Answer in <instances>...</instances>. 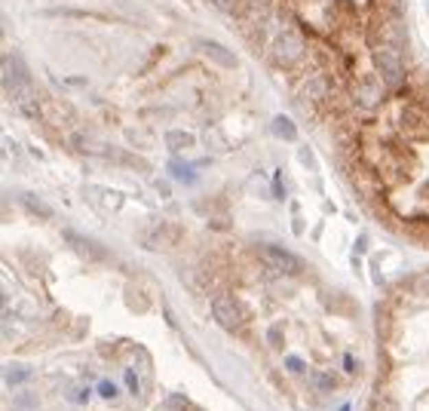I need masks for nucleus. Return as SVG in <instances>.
<instances>
[{"instance_id":"nucleus-1","label":"nucleus","mask_w":429,"mask_h":411,"mask_svg":"<svg viewBox=\"0 0 429 411\" xmlns=\"http://www.w3.org/2000/svg\"><path fill=\"white\" fill-rule=\"evenodd\" d=\"M374 71H378V77L384 86H389V89H402L408 80L405 52L389 46V43H374Z\"/></svg>"},{"instance_id":"nucleus-13","label":"nucleus","mask_w":429,"mask_h":411,"mask_svg":"<svg viewBox=\"0 0 429 411\" xmlns=\"http://www.w3.org/2000/svg\"><path fill=\"white\" fill-rule=\"evenodd\" d=\"M273 132L279 138H286V142H294V138H298V129H294V123L288 120V117H276V120H273Z\"/></svg>"},{"instance_id":"nucleus-16","label":"nucleus","mask_w":429,"mask_h":411,"mask_svg":"<svg viewBox=\"0 0 429 411\" xmlns=\"http://www.w3.org/2000/svg\"><path fill=\"white\" fill-rule=\"evenodd\" d=\"M313 381H316V387H319V390H332L334 387V377L322 375V371H319V375H313Z\"/></svg>"},{"instance_id":"nucleus-2","label":"nucleus","mask_w":429,"mask_h":411,"mask_svg":"<svg viewBox=\"0 0 429 411\" xmlns=\"http://www.w3.org/2000/svg\"><path fill=\"white\" fill-rule=\"evenodd\" d=\"M270 52H273V62L279 65V68H294V65L303 58V52H307V41H303L294 28H286V31L276 34Z\"/></svg>"},{"instance_id":"nucleus-8","label":"nucleus","mask_w":429,"mask_h":411,"mask_svg":"<svg viewBox=\"0 0 429 411\" xmlns=\"http://www.w3.org/2000/svg\"><path fill=\"white\" fill-rule=\"evenodd\" d=\"M65 240L71 243V249L77 252V255H83L86 261H108V249L104 246H98L95 240H89V236H83V234H77V230H68L65 234Z\"/></svg>"},{"instance_id":"nucleus-7","label":"nucleus","mask_w":429,"mask_h":411,"mask_svg":"<svg viewBox=\"0 0 429 411\" xmlns=\"http://www.w3.org/2000/svg\"><path fill=\"white\" fill-rule=\"evenodd\" d=\"M261 255H264V261H267L273 270H279V274H301L303 270L301 258L292 255V252H286L282 246H261Z\"/></svg>"},{"instance_id":"nucleus-11","label":"nucleus","mask_w":429,"mask_h":411,"mask_svg":"<svg viewBox=\"0 0 429 411\" xmlns=\"http://www.w3.org/2000/svg\"><path fill=\"white\" fill-rule=\"evenodd\" d=\"M19 203H22L25 209H28L31 215H37V218H49V215H52L49 206H46L43 200H37L34 194H19Z\"/></svg>"},{"instance_id":"nucleus-15","label":"nucleus","mask_w":429,"mask_h":411,"mask_svg":"<svg viewBox=\"0 0 429 411\" xmlns=\"http://www.w3.org/2000/svg\"><path fill=\"white\" fill-rule=\"evenodd\" d=\"M172 175H175V178H181V181H194V172H190L187 169V166H181V163H172Z\"/></svg>"},{"instance_id":"nucleus-6","label":"nucleus","mask_w":429,"mask_h":411,"mask_svg":"<svg viewBox=\"0 0 429 411\" xmlns=\"http://www.w3.org/2000/svg\"><path fill=\"white\" fill-rule=\"evenodd\" d=\"M212 316L218 320V326L227 329V331H236L242 326V307L227 295L212 298Z\"/></svg>"},{"instance_id":"nucleus-20","label":"nucleus","mask_w":429,"mask_h":411,"mask_svg":"<svg viewBox=\"0 0 429 411\" xmlns=\"http://www.w3.org/2000/svg\"><path fill=\"white\" fill-rule=\"evenodd\" d=\"M417 291H420V295H429V274H424V276H420V280H417Z\"/></svg>"},{"instance_id":"nucleus-21","label":"nucleus","mask_w":429,"mask_h":411,"mask_svg":"<svg viewBox=\"0 0 429 411\" xmlns=\"http://www.w3.org/2000/svg\"><path fill=\"white\" fill-rule=\"evenodd\" d=\"M126 384H129L132 393H138V377H135V371H126Z\"/></svg>"},{"instance_id":"nucleus-12","label":"nucleus","mask_w":429,"mask_h":411,"mask_svg":"<svg viewBox=\"0 0 429 411\" xmlns=\"http://www.w3.org/2000/svg\"><path fill=\"white\" fill-rule=\"evenodd\" d=\"M166 144L172 151L190 148V144H194V135H190V132H181V129H172V132H166Z\"/></svg>"},{"instance_id":"nucleus-22","label":"nucleus","mask_w":429,"mask_h":411,"mask_svg":"<svg viewBox=\"0 0 429 411\" xmlns=\"http://www.w3.org/2000/svg\"><path fill=\"white\" fill-rule=\"evenodd\" d=\"M301 160H303V163H307V166H313V154H310V151H307V148H303V151H301Z\"/></svg>"},{"instance_id":"nucleus-3","label":"nucleus","mask_w":429,"mask_h":411,"mask_svg":"<svg viewBox=\"0 0 429 411\" xmlns=\"http://www.w3.org/2000/svg\"><path fill=\"white\" fill-rule=\"evenodd\" d=\"M399 129L405 132L411 142H426L429 138V108H424V104H408V108H402Z\"/></svg>"},{"instance_id":"nucleus-5","label":"nucleus","mask_w":429,"mask_h":411,"mask_svg":"<svg viewBox=\"0 0 429 411\" xmlns=\"http://www.w3.org/2000/svg\"><path fill=\"white\" fill-rule=\"evenodd\" d=\"M301 96H303V102H313V104L332 102V96H334L332 74H328V71H316V74H310L301 86Z\"/></svg>"},{"instance_id":"nucleus-10","label":"nucleus","mask_w":429,"mask_h":411,"mask_svg":"<svg viewBox=\"0 0 429 411\" xmlns=\"http://www.w3.org/2000/svg\"><path fill=\"white\" fill-rule=\"evenodd\" d=\"M384 102V89L378 86V80H362L359 86H356V104L365 111L378 108V104Z\"/></svg>"},{"instance_id":"nucleus-4","label":"nucleus","mask_w":429,"mask_h":411,"mask_svg":"<svg viewBox=\"0 0 429 411\" xmlns=\"http://www.w3.org/2000/svg\"><path fill=\"white\" fill-rule=\"evenodd\" d=\"M31 86V77L25 71V62L22 58H12V56H3V89L10 98H19L25 89Z\"/></svg>"},{"instance_id":"nucleus-18","label":"nucleus","mask_w":429,"mask_h":411,"mask_svg":"<svg viewBox=\"0 0 429 411\" xmlns=\"http://www.w3.org/2000/svg\"><path fill=\"white\" fill-rule=\"evenodd\" d=\"M166 408H187V396H169L166 399Z\"/></svg>"},{"instance_id":"nucleus-19","label":"nucleus","mask_w":429,"mask_h":411,"mask_svg":"<svg viewBox=\"0 0 429 411\" xmlns=\"http://www.w3.org/2000/svg\"><path fill=\"white\" fill-rule=\"evenodd\" d=\"M98 393H102L104 399H111V396H117V390H114V384H111V381H102V384H98Z\"/></svg>"},{"instance_id":"nucleus-17","label":"nucleus","mask_w":429,"mask_h":411,"mask_svg":"<svg viewBox=\"0 0 429 411\" xmlns=\"http://www.w3.org/2000/svg\"><path fill=\"white\" fill-rule=\"evenodd\" d=\"M371 411H399V406H395L393 399H384V396H380V399H374V408Z\"/></svg>"},{"instance_id":"nucleus-23","label":"nucleus","mask_w":429,"mask_h":411,"mask_svg":"<svg viewBox=\"0 0 429 411\" xmlns=\"http://www.w3.org/2000/svg\"><path fill=\"white\" fill-rule=\"evenodd\" d=\"M288 368H292V371H303V366H301V359H288Z\"/></svg>"},{"instance_id":"nucleus-9","label":"nucleus","mask_w":429,"mask_h":411,"mask_svg":"<svg viewBox=\"0 0 429 411\" xmlns=\"http://www.w3.org/2000/svg\"><path fill=\"white\" fill-rule=\"evenodd\" d=\"M196 46H200V52L209 58V62L221 65V68H236V56L227 49V46H221L215 41H196Z\"/></svg>"},{"instance_id":"nucleus-14","label":"nucleus","mask_w":429,"mask_h":411,"mask_svg":"<svg viewBox=\"0 0 429 411\" xmlns=\"http://www.w3.org/2000/svg\"><path fill=\"white\" fill-rule=\"evenodd\" d=\"M6 384H10V387H16V384H22V381H28L31 377V371L28 368H22V366H16V368H6Z\"/></svg>"}]
</instances>
